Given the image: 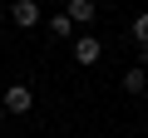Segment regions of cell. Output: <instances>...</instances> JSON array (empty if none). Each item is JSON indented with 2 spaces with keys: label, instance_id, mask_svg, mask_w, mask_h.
Returning <instances> with one entry per match:
<instances>
[{
  "label": "cell",
  "instance_id": "obj_1",
  "mask_svg": "<svg viewBox=\"0 0 148 138\" xmlns=\"http://www.w3.org/2000/svg\"><path fill=\"white\" fill-rule=\"evenodd\" d=\"M10 25L35 30V25H40V0H15V5H10Z\"/></svg>",
  "mask_w": 148,
  "mask_h": 138
},
{
  "label": "cell",
  "instance_id": "obj_2",
  "mask_svg": "<svg viewBox=\"0 0 148 138\" xmlns=\"http://www.w3.org/2000/svg\"><path fill=\"white\" fill-rule=\"evenodd\" d=\"M0 104H5V113H30V109H35V94H30L25 84H10Z\"/></svg>",
  "mask_w": 148,
  "mask_h": 138
},
{
  "label": "cell",
  "instance_id": "obj_3",
  "mask_svg": "<svg viewBox=\"0 0 148 138\" xmlns=\"http://www.w3.org/2000/svg\"><path fill=\"white\" fill-rule=\"evenodd\" d=\"M99 54H104V44L94 35H79V40H74V59H79V64H99Z\"/></svg>",
  "mask_w": 148,
  "mask_h": 138
},
{
  "label": "cell",
  "instance_id": "obj_4",
  "mask_svg": "<svg viewBox=\"0 0 148 138\" xmlns=\"http://www.w3.org/2000/svg\"><path fill=\"white\" fill-rule=\"evenodd\" d=\"M64 15H69L74 25H89V20H94V0H69V5H64Z\"/></svg>",
  "mask_w": 148,
  "mask_h": 138
},
{
  "label": "cell",
  "instance_id": "obj_5",
  "mask_svg": "<svg viewBox=\"0 0 148 138\" xmlns=\"http://www.w3.org/2000/svg\"><path fill=\"white\" fill-rule=\"evenodd\" d=\"M45 25H49V35H54V40H69V35H74V20H69L64 10H59V15H49Z\"/></svg>",
  "mask_w": 148,
  "mask_h": 138
},
{
  "label": "cell",
  "instance_id": "obj_6",
  "mask_svg": "<svg viewBox=\"0 0 148 138\" xmlns=\"http://www.w3.org/2000/svg\"><path fill=\"white\" fill-rule=\"evenodd\" d=\"M123 89H128V94H143V89H148V74H143L138 64H133L128 74H123Z\"/></svg>",
  "mask_w": 148,
  "mask_h": 138
},
{
  "label": "cell",
  "instance_id": "obj_7",
  "mask_svg": "<svg viewBox=\"0 0 148 138\" xmlns=\"http://www.w3.org/2000/svg\"><path fill=\"white\" fill-rule=\"evenodd\" d=\"M128 30H133V40H138V44H148V15H133V25H128Z\"/></svg>",
  "mask_w": 148,
  "mask_h": 138
},
{
  "label": "cell",
  "instance_id": "obj_8",
  "mask_svg": "<svg viewBox=\"0 0 148 138\" xmlns=\"http://www.w3.org/2000/svg\"><path fill=\"white\" fill-rule=\"evenodd\" d=\"M0 118H5V104H0Z\"/></svg>",
  "mask_w": 148,
  "mask_h": 138
},
{
  "label": "cell",
  "instance_id": "obj_9",
  "mask_svg": "<svg viewBox=\"0 0 148 138\" xmlns=\"http://www.w3.org/2000/svg\"><path fill=\"white\" fill-rule=\"evenodd\" d=\"M143 123H148V118H143Z\"/></svg>",
  "mask_w": 148,
  "mask_h": 138
}]
</instances>
